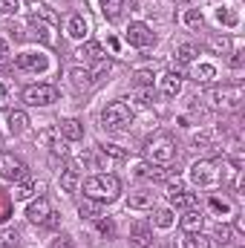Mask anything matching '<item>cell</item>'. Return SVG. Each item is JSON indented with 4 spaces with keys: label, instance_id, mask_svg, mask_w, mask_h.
Masks as SVG:
<instances>
[{
    "label": "cell",
    "instance_id": "1",
    "mask_svg": "<svg viewBox=\"0 0 245 248\" xmlns=\"http://www.w3.org/2000/svg\"><path fill=\"white\" fill-rule=\"evenodd\" d=\"M84 193L87 199H95V202H116L122 193V182L113 173H95L84 182Z\"/></svg>",
    "mask_w": 245,
    "mask_h": 248
},
{
    "label": "cell",
    "instance_id": "2",
    "mask_svg": "<svg viewBox=\"0 0 245 248\" xmlns=\"http://www.w3.org/2000/svg\"><path fill=\"white\" fill-rule=\"evenodd\" d=\"M245 101V87L243 84H222V87H214L208 93V104L214 110H222V113H234L240 110Z\"/></svg>",
    "mask_w": 245,
    "mask_h": 248
},
{
    "label": "cell",
    "instance_id": "3",
    "mask_svg": "<svg viewBox=\"0 0 245 248\" xmlns=\"http://www.w3.org/2000/svg\"><path fill=\"white\" fill-rule=\"evenodd\" d=\"M144 156H147V162L150 165H170L173 159H176V144H173V139L170 136H153L150 141H147V147H144Z\"/></svg>",
    "mask_w": 245,
    "mask_h": 248
},
{
    "label": "cell",
    "instance_id": "4",
    "mask_svg": "<svg viewBox=\"0 0 245 248\" xmlns=\"http://www.w3.org/2000/svg\"><path fill=\"white\" fill-rule=\"evenodd\" d=\"M101 124L107 130H127L133 124V110L127 101H113L104 113H101Z\"/></svg>",
    "mask_w": 245,
    "mask_h": 248
},
{
    "label": "cell",
    "instance_id": "5",
    "mask_svg": "<svg viewBox=\"0 0 245 248\" xmlns=\"http://www.w3.org/2000/svg\"><path fill=\"white\" fill-rule=\"evenodd\" d=\"M26 219L35 222V225H46V228H55V225H58V214L52 211V205H49L46 196H38V199L26 208Z\"/></svg>",
    "mask_w": 245,
    "mask_h": 248
},
{
    "label": "cell",
    "instance_id": "6",
    "mask_svg": "<svg viewBox=\"0 0 245 248\" xmlns=\"http://www.w3.org/2000/svg\"><path fill=\"white\" fill-rule=\"evenodd\" d=\"M0 176L6 182H26L29 179V168L20 156L15 153H0Z\"/></svg>",
    "mask_w": 245,
    "mask_h": 248
},
{
    "label": "cell",
    "instance_id": "7",
    "mask_svg": "<svg viewBox=\"0 0 245 248\" xmlns=\"http://www.w3.org/2000/svg\"><path fill=\"white\" fill-rule=\"evenodd\" d=\"M23 101L32 104V107H49L58 101V90L52 84H32L23 90Z\"/></svg>",
    "mask_w": 245,
    "mask_h": 248
},
{
    "label": "cell",
    "instance_id": "8",
    "mask_svg": "<svg viewBox=\"0 0 245 248\" xmlns=\"http://www.w3.org/2000/svg\"><path fill=\"white\" fill-rule=\"evenodd\" d=\"M124 38H127V44L136 46V49H147V46L156 44V35H153V29H150L147 23H130L127 32H124Z\"/></svg>",
    "mask_w": 245,
    "mask_h": 248
},
{
    "label": "cell",
    "instance_id": "9",
    "mask_svg": "<svg viewBox=\"0 0 245 248\" xmlns=\"http://www.w3.org/2000/svg\"><path fill=\"white\" fill-rule=\"evenodd\" d=\"M15 63H17V69H23V72H46V66H49L46 55H41V52H20V55L15 58Z\"/></svg>",
    "mask_w": 245,
    "mask_h": 248
},
{
    "label": "cell",
    "instance_id": "10",
    "mask_svg": "<svg viewBox=\"0 0 245 248\" xmlns=\"http://www.w3.org/2000/svg\"><path fill=\"white\" fill-rule=\"evenodd\" d=\"M29 12H32V17L35 20H44V23H49V26H55L58 29V23H61V17H58V12L52 9V6H46V3H29Z\"/></svg>",
    "mask_w": 245,
    "mask_h": 248
},
{
    "label": "cell",
    "instance_id": "11",
    "mask_svg": "<svg viewBox=\"0 0 245 248\" xmlns=\"http://www.w3.org/2000/svg\"><path fill=\"white\" fill-rule=\"evenodd\" d=\"M153 205H156V193L153 190H133L127 196V208L130 211H147Z\"/></svg>",
    "mask_w": 245,
    "mask_h": 248
},
{
    "label": "cell",
    "instance_id": "12",
    "mask_svg": "<svg viewBox=\"0 0 245 248\" xmlns=\"http://www.w3.org/2000/svg\"><path fill=\"white\" fill-rule=\"evenodd\" d=\"M159 90H162V95L176 98V95L182 93V75H179V72H165V75L159 78Z\"/></svg>",
    "mask_w": 245,
    "mask_h": 248
},
{
    "label": "cell",
    "instance_id": "13",
    "mask_svg": "<svg viewBox=\"0 0 245 248\" xmlns=\"http://www.w3.org/2000/svg\"><path fill=\"white\" fill-rule=\"evenodd\" d=\"M75 58H78V61H87V63H95V61H101V58H107V55H104L101 44L87 41V44H81V46L75 49Z\"/></svg>",
    "mask_w": 245,
    "mask_h": 248
},
{
    "label": "cell",
    "instance_id": "14",
    "mask_svg": "<svg viewBox=\"0 0 245 248\" xmlns=\"http://www.w3.org/2000/svg\"><path fill=\"white\" fill-rule=\"evenodd\" d=\"M130 243H133L136 248H150L153 246V231H150V225L136 222V225L130 228Z\"/></svg>",
    "mask_w": 245,
    "mask_h": 248
},
{
    "label": "cell",
    "instance_id": "15",
    "mask_svg": "<svg viewBox=\"0 0 245 248\" xmlns=\"http://www.w3.org/2000/svg\"><path fill=\"white\" fill-rule=\"evenodd\" d=\"M44 187H46L44 182H29V179H26V182H17V187H15L9 196H12L15 202H23V199H32L35 193H44Z\"/></svg>",
    "mask_w": 245,
    "mask_h": 248
},
{
    "label": "cell",
    "instance_id": "16",
    "mask_svg": "<svg viewBox=\"0 0 245 248\" xmlns=\"http://www.w3.org/2000/svg\"><path fill=\"white\" fill-rule=\"evenodd\" d=\"M66 35L75 38V41L87 38V35H90V23H87V17H84V15H72V17L66 20Z\"/></svg>",
    "mask_w": 245,
    "mask_h": 248
},
{
    "label": "cell",
    "instance_id": "17",
    "mask_svg": "<svg viewBox=\"0 0 245 248\" xmlns=\"http://www.w3.org/2000/svg\"><path fill=\"white\" fill-rule=\"evenodd\" d=\"M41 141L49 144L52 156H66V139H63L58 130H44V133H41Z\"/></svg>",
    "mask_w": 245,
    "mask_h": 248
},
{
    "label": "cell",
    "instance_id": "18",
    "mask_svg": "<svg viewBox=\"0 0 245 248\" xmlns=\"http://www.w3.org/2000/svg\"><path fill=\"white\" fill-rule=\"evenodd\" d=\"M58 133H61L66 141H78V139H84V124L78 122V119H63L58 124Z\"/></svg>",
    "mask_w": 245,
    "mask_h": 248
},
{
    "label": "cell",
    "instance_id": "19",
    "mask_svg": "<svg viewBox=\"0 0 245 248\" xmlns=\"http://www.w3.org/2000/svg\"><path fill=\"white\" fill-rule=\"evenodd\" d=\"M182 222V228L190 234V231H202V222H205V217H202V211L199 208H187L184 211V217L179 219Z\"/></svg>",
    "mask_w": 245,
    "mask_h": 248
},
{
    "label": "cell",
    "instance_id": "20",
    "mask_svg": "<svg viewBox=\"0 0 245 248\" xmlns=\"http://www.w3.org/2000/svg\"><path fill=\"white\" fill-rule=\"evenodd\" d=\"M190 75H193L196 84H211V81L216 78V69H214L211 63H193V72H190Z\"/></svg>",
    "mask_w": 245,
    "mask_h": 248
},
{
    "label": "cell",
    "instance_id": "21",
    "mask_svg": "<svg viewBox=\"0 0 245 248\" xmlns=\"http://www.w3.org/2000/svg\"><path fill=\"white\" fill-rule=\"evenodd\" d=\"M26 127H29V116H26L23 110H12V113H9V133L20 136Z\"/></svg>",
    "mask_w": 245,
    "mask_h": 248
},
{
    "label": "cell",
    "instance_id": "22",
    "mask_svg": "<svg viewBox=\"0 0 245 248\" xmlns=\"http://www.w3.org/2000/svg\"><path fill=\"white\" fill-rule=\"evenodd\" d=\"M208 46H211L216 55H231V35H211Z\"/></svg>",
    "mask_w": 245,
    "mask_h": 248
},
{
    "label": "cell",
    "instance_id": "23",
    "mask_svg": "<svg viewBox=\"0 0 245 248\" xmlns=\"http://www.w3.org/2000/svg\"><path fill=\"white\" fill-rule=\"evenodd\" d=\"M69 81H72V87H75V90H87V87L92 84V78H90V69H81V66L69 69Z\"/></svg>",
    "mask_w": 245,
    "mask_h": 248
},
{
    "label": "cell",
    "instance_id": "24",
    "mask_svg": "<svg viewBox=\"0 0 245 248\" xmlns=\"http://www.w3.org/2000/svg\"><path fill=\"white\" fill-rule=\"evenodd\" d=\"M78 214H81V219H98V217H101V202L84 199V202L78 205Z\"/></svg>",
    "mask_w": 245,
    "mask_h": 248
},
{
    "label": "cell",
    "instance_id": "25",
    "mask_svg": "<svg viewBox=\"0 0 245 248\" xmlns=\"http://www.w3.org/2000/svg\"><path fill=\"white\" fill-rule=\"evenodd\" d=\"M20 243V234H17V228H12V225H3L0 228V248H17Z\"/></svg>",
    "mask_w": 245,
    "mask_h": 248
},
{
    "label": "cell",
    "instance_id": "26",
    "mask_svg": "<svg viewBox=\"0 0 245 248\" xmlns=\"http://www.w3.org/2000/svg\"><path fill=\"white\" fill-rule=\"evenodd\" d=\"M184 246L187 248H214V240L205 237L202 231H190V234L184 237Z\"/></svg>",
    "mask_w": 245,
    "mask_h": 248
},
{
    "label": "cell",
    "instance_id": "27",
    "mask_svg": "<svg viewBox=\"0 0 245 248\" xmlns=\"http://www.w3.org/2000/svg\"><path fill=\"white\" fill-rule=\"evenodd\" d=\"M168 199H170V205H173V208H193V205H196V196H193V193H187V190L168 193Z\"/></svg>",
    "mask_w": 245,
    "mask_h": 248
},
{
    "label": "cell",
    "instance_id": "28",
    "mask_svg": "<svg viewBox=\"0 0 245 248\" xmlns=\"http://www.w3.org/2000/svg\"><path fill=\"white\" fill-rule=\"evenodd\" d=\"M98 3H101V12H104V17H107V20H116V17L122 15L124 0H98Z\"/></svg>",
    "mask_w": 245,
    "mask_h": 248
},
{
    "label": "cell",
    "instance_id": "29",
    "mask_svg": "<svg viewBox=\"0 0 245 248\" xmlns=\"http://www.w3.org/2000/svg\"><path fill=\"white\" fill-rule=\"evenodd\" d=\"M78 185H81V179H78V173L66 168V170L61 173V187L66 190V193H75V190H78Z\"/></svg>",
    "mask_w": 245,
    "mask_h": 248
},
{
    "label": "cell",
    "instance_id": "30",
    "mask_svg": "<svg viewBox=\"0 0 245 248\" xmlns=\"http://www.w3.org/2000/svg\"><path fill=\"white\" fill-rule=\"evenodd\" d=\"M98 150H101L104 156H110L113 162H124V159H127V150H124V147H119V144H101Z\"/></svg>",
    "mask_w": 245,
    "mask_h": 248
},
{
    "label": "cell",
    "instance_id": "31",
    "mask_svg": "<svg viewBox=\"0 0 245 248\" xmlns=\"http://www.w3.org/2000/svg\"><path fill=\"white\" fill-rule=\"evenodd\" d=\"M193 58H196V46H193V44L176 46V61L179 63H193Z\"/></svg>",
    "mask_w": 245,
    "mask_h": 248
},
{
    "label": "cell",
    "instance_id": "32",
    "mask_svg": "<svg viewBox=\"0 0 245 248\" xmlns=\"http://www.w3.org/2000/svg\"><path fill=\"white\" fill-rule=\"evenodd\" d=\"M153 222H156L159 228H170V225H173V211H170V208H162V211H156Z\"/></svg>",
    "mask_w": 245,
    "mask_h": 248
},
{
    "label": "cell",
    "instance_id": "33",
    "mask_svg": "<svg viewBox=\"0 0 245 248\" xmlns=\"http://www.w3.org/2000/svg\"><path fill=\"white\" fill-rule=\"evenodd\" d=\"M107 72H110V61H107V58H101V61L92 63V69H90V78H92V81H101V75H107Z\"/></svg>",
    "mask_w": 245,
    "mask_h": 248
},
{
    "label": "cell",
    "instance_id": "34",
    "mask_svg": "<svg viewBox=\"0 0 245 248\" xmlns=\"http://www.w3.org/2000/svg\"><path fill=\"white\" fill-rule=\"evenodd\" d=\"M211 211H216V214H222V217H228L231 214V202L228 199H219V196H211Z\"/></svg>",
    "mask_w": 245,
    "mask_h": 248
},
{
    "label": "cell",
    "instance_id": "35",
    "mask_svg": "<svg viewBox=\"0 0 245 248\" xmlns=\"http://www.w3.org/2000/svg\"><path fill=\"white\" fill-rule=\"evenodd\" d=\"M12 217V196L0 190V222H6Z\"/></svg>",
    "mask_w": 245,
    "mask_h": 248
},
{
    "label": "cell",
    "instance_id": "36",
    "mask_svg": "<svg viewBox=\"0 0 245 248\" xmlns=\"http://www.w3.org/2000/svg\"><path fill=\"white\" fill-rule=\"evenodd\" d=\"M133 81H136V87H153V72L150 69H138L133 75Z\"/></svg>",
    "mask_w": 245,
    "mask_h": 248
},
{
    "label": "cell",
    "instance_id": "37",
    "mask_svg": "<svg viewBox=\"0 0 245 248\" xmlns=\"http://www.w3.org/2000/svg\"><path fill=\"white\" fill-rule=\"evenodd\" d=\"M23 0H0V15H17Z\"/></svg>",
    "mask_w": 245,
    "mask_h": 248
},
{
    "label": "cell",
    "instance_id": "38",
    "mask_svg": "<svg viewBox=\"0 0 245 248\" xmlns=\"http://www.w3.org/2000/svg\"><path fill=\"white\" fill-rule=\"evenodd\" d=\"M184 23H187V26H202L205 17H202L199 9H187V12H184Z\"/></svg>",
    "mask_w": 245,
    "mask_h": 248
},
{
    "label": "cell",
    "instance_id": "39",
    "mask_svg": "<svg viewBox=\"0 0 245 248\" xmlns=\"http://www.w3.org/2000/svg\"><path fill=\"white\" fill-rule=\"evenodd\" d=\"M216 20L225 23V26H237V12H231V9H219V12H216Z\"/></svg>",
    "mask_w": 245,
    "mask_h": 248
},
{
    "label": "cell",
    "instance_id": "40",
    "mask_svg": "<svg viewBox=\"0 0 245 248\" xmlns=\"http://www.w3.org/2000/svg\"><path fill=\"white\" fill-rule=\"evenodd\" d=\"M153 98H156L153 87H138V93H136V101H138V104H144V107H147V104H150Z\"/></svg>",
    "mask_w": 245,
    "mask_h": 248
},
{
    "label": "cell",
    "instance_id": "41",
    "mask_svg": "<svg viewBox=\"0 0 245 248\" xmlns=\"http://www.w3.org/2000/svg\"><path fill=\"white\" fill-rule=\"evenodd\" d=\"M95 225H98V231H101V234H107V237H113V234H116V225H113V219H110V217H107V219H104V217H98V219H95Z\"/></svg>",
    "mask_w": 245,
    "mask_h": 248
},
{
    "label": "cell",
    "instance_id": "42",
    "mask_svg": "<svg viewBox=\"0 0 245 248\" xmlns=\"http://www.w3.org/2000/svg\"><path fill=\"white\" fill-rule=\"evenodd\" d=\"M179 190H184V182L176 176V179H168V193H179Z\"/></svg>",
    "mask_w": 245,
    "mask_h": 248
},
{
    "label": "cell",
    "instance_id": "43",
    "mask_svg": "<svg viewBox=\"0 0 245 248\" xmlns=\"http://www.w3.org/2000/svg\"><path fill=\"white\" fill-rule=\"evenodd\" d=\"M9 55H12L9 44H6V41H0V66H6V63H9Z\"/></svg>",
    "mask_w": 245,
    "mask_h": 248
},
{
    "label": "cell",
    "instance_id": "44",
    "mask_svg": "<svg viewBox=\"0 0 245 248\" xmlns=\"http://www.w3.org/2000/svg\"><path fill=\"white\" fill-rule=\"evenodd\" d=\"M216 237L222 240V246H225V243H231V225H219V231H216Z\"/></svg>",
    "mask_w": 245,
    "mask_h": 248
},
{
    "label": "cell",
    "instance_id": "45",
    "mask_svg": "<svg viewBox=\"0 0 245 248\" xmlns=\"http://www.w3.org/2000/svg\"><path fill=\"white\" fill-rule=\"evenodd\" d=\"M52 248H72V240H69L66 234H61V237H55V243H52Z\"/></svg>",
    "mask_w": 245,
    "mask_h": 248
},
{
    "label": "cell",
    "instance_id": "46",
    "mask_svg": "<svg viewBox=\"0 0 245 248\" xmlns=\"http://www.w3.org/2000/svg\"><path fill=\"white\" fill-rule=\"evenodd\" d=\"M208 141H211L208 133H196V136H193V144H196V147H199V144H208Z\"/></svg>",
    "mask_w": 245,
    "mask_h": 248
},
{
    "label": "cell",
    "instance_id": "47",
    "mask_svg": "<svg viewBox=\"0 0 245 248\" xmlns=\"http://www.w3.org/2000/svg\"><path fill=\"white\" fill-rule=\"evenodd\" d=\"M3 107H9V93H6L3 84H0V110H3Z\"/></svg>",
    "mask_w": 245,
    "mask_h": 248
},
{
    "label": "cell",
    "instance_id": "48",
    "mask_svg": "<svg viewBox=\"0 0 245 248\" xmlns=\"http://www.w3.org/2000/svg\"><path fill=\"white\" fill-rule=\"evenodd\" d=\"M231 66H234V69H240V66H243V52H234V58H231Z\"/></svg>",
    "mask_w": 245,
    "mask_h": 248
},
{
    "label": "cell",
    "instance_id": "49",
    "mask_svg": "<svg viewBox=\"0 0 245 248\" xmlns=\"http://www.w3.org/2000/svg\"><path fill=\"white\" fill-rule=\"evenodd\" d=\"M222 248H243V246H231V243H225V246H222Z\"/></svg>",
    "mask_w": 245,
    "mask_h": 248
}]
</instances>
